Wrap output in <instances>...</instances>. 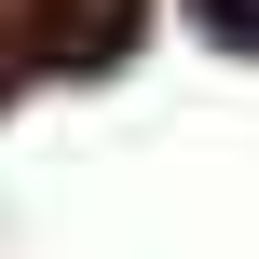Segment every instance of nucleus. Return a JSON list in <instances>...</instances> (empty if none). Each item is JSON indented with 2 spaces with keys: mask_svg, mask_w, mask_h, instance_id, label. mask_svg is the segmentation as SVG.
Returning a JSON list of instances; mask_svg holds the SVG:
<instances>
[{
  "mask_svg": "<svg viewBox=\"0 0 259 259\" xmlns=\"http://www.w3.org/2000/svg\"><path fill=\"white\" fill-rule=\"evenodd\" d=\"M219 14H246V27H259V0H219Z\"/></svg>",
  "mask_w": 259,
  "mask_h": 259,
  "instance_id": "1",
  "label": "nucleus"
}]
</instances>
